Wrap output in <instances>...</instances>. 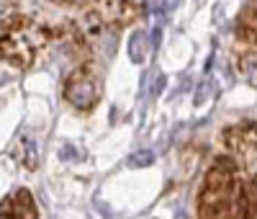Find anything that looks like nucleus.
<instances>
[{"instance_id": "obj_1", "label": "nucleus", "mask_w": 257, "mask_h": 219, "mask_svg": "<svg viewBox=\"0 0 257 219\" xmlns=\"http://www.w3.org/2000/svg\"><path fill=\"white\" fill-rule=\"evenodd\" d=\"M44 29L29 18H13L0 26V57L16 67H29L44 47Z\"/></svg>"}, {"instance_id": "obj_2", "label": "nucleus", "mask_w": 257, "mask_h": 219, "mask_svg": "<svg viewBox=\"0 0 257 219\" xmlns=\"http://www.w3.org/2000/svg\"><path fill=\"white\" fill-rule=\"evenodd\" d=\"M64 98H67L75 108H82V111H85V108H90L95 103V98H98V83H95V78L88 75L85 70L75 72L67 80V85H64Z\"/></svg>"}, {"instance_id": "obj_3", "label": "nucleus", "mask_w": 257, "mask_h": 219, "mask_svg": "<svg viewBox=\"0 0 257 219\" xmlns=\"http://www.w3.org/2000/svg\"><path fill=\"white\" fill-rule=\"evenodd\" d=\"M0 219H36V206L29 191H16L0 204Z\"/></svg>"}, {"instance_id": "obj_4", "label": "nucleus", "mask_w": 257, "mask_h": 219, "mask_svg": "<svg viewBox=\"0 0 257 219\" xmlns=\"http://www.w3.org/2000/svg\"><path fill=\"white\" fill-rule=\"evenodd\" d=\"M147 36L142 34V31H137L134 36H132V41H128V54H132V59L134 62H144V57H147V41H144Z\"/></svg>"}, {"instance_id": "obj_5", "label": "nucleus", "mask_w": 257, "mask_h": 219, "mask_svg": "<svg viewBox=\"0 0 257 219\" xmlns=\"http://www.w3.org/2000/svg\"><path fill=\"white\" fill-rule=\"evenodd\" d=\"M18 150H24L26 155H21L18 160L24 163V168H29V170H34L36 168V163H39V155H36V142L34 139H21V147Z\"/></svg>"}, {"instance_id": "obj_6", "label": "nucleus", "mask_w": 257, "mask_h": 219, "mask_svg": "<svg viewBox=\"0 0 257 219\" xmlns=\"http://www.w3.org/2000/svg\"><path fill=\"white\" fill-rule=\"evenodd\" d=\"M155 155L149 150H142V152H134L132 158H128V168H147V165H152Z\"/></svg>"}, {"instance_id": "obj_7", "label": "nucleus", "mask_w": 257, "mask_h": 219, "mask_svg": "<svg viewBox=\"0 0 257 219\" xmlns=\"http://www.w3.org/2000/svg\"><path fill=\"white\" fill-rule=\"evenodd\" d=\"M242 24H244V29H249L252 34H257V0H252V6L244 11Z\"/></svg>"}, {"instance_id": "obj_8", "label": "nucleus", "mask_w": 257, "mask_h": 219, "mask_svg": "<svg viewBox=\"0 0 257 219\" xmlns=\"http://www.w3.org/2000/svg\"><path fill=\"white\" fill-rule=\"evenodd\" d=\"M242 70H244V75H247L252 83H257V57H244Z\"/></svg>"}, {"instance_id": "obj_9", "label": "nucleus", "mask_w": 257, "mask_h": 219, "mask_svg": "<svg viewBox=\"0 0 257 219\" xmlns=\"http://www.w3.org/2000/svg\"><path fill=\"white\" fill-rule=\"evenodd\" d=\"M62 158L67 160V158H82V152H75V150H70V147H64L62 150Z\"/></svg>"}, {"instance_id": "obj_10", "label": "nucleus", "mask_w": 257, "mask_h": 219, "mask_svg": "<svg viewBox=\"0 0 257 219\" xmlns=\"http://www.w3.org/2000/svg\"><path fill=\"white\" fill-rule=\"evenodd\" d=\"M59 3H85V0H59Z\"/></svg>"}]
</instances>
